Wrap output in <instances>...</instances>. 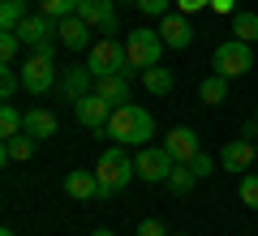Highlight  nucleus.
Returning a JSON list of instances; mask_svg holds the SVG:
<instances>
[{
    "label": "nucleus",
    "instance_id": "35",
    "mask_svg": "<svg viewBox=\"0 0 258 236\" xmlns=\"http://www.w3.org/2000/svg\"><path fill=\"white\" fill-rule=\"evenodd\" d=\"M241 137H258V120H245L241 125Z\"/></svg>",
    "mask_w": 258,
    "mask_h": 236
},
{
    "label": "nucleus",
    "instance_id": "9",
    "mask_svg": "<svg viewBox=\"0 0 258 236\" xmlns=\"http://www.w3.org/2000/svg\"><path fill=\"white\" fill-rule=\"evenodd\" d=\"M78 18L86 26H99L103 35H116V9H112V0H78Z\"/></svg>",
    "mask_w": 258,
    "mask_h": 236
},
{
    "label": "nucleus",
    "instance_id": "30",
    "mask_svg": "<svg viewBox=\"0 0 258 236\" xmlns=\"http://www.w3.org/2000/svg\"><path fill=\"white\" fill-rule=\"evenodd\" d=\"M203 9H211V0H176V13H185V18H194Z\"/></svg>",
    "mask_w": 258,
    "mask_h": 236
},
{
    "label": "nucleus",
    "instance_id": "29",
    "mask_svg": "<svg viewBox=\"0 0 258 236\" xmlns=\"http://www.w3.org/2000/svg\"><path fill=\"white\" fill-rule=\"evenodd\" d=\"M22 52V39H18V30H5L0 35V60L5 64H13V56Z\"/></svg>",
    "mask_w": 258,
    "mask_h": 236
},
{
    "label": "nucleus",
    "instance_id": "14",
    "mask_svg": "<svg viewBox=\"0 0 258 236\" xmlns=\"http://www.w3.org/2000/svg\"><path fill=\"white\" fill-rule=\"evenodd\" d=\"M220 164L228 168V172H245L249 164H258V146L249 142V137H232V142L220 150Z\"/></svg>",
    "mask_w": 258,
    "mask_h": 236
},
{
    "label": "nucleus",
    "instance_id": "19",
    "mask_svg": "<svg viewBox=\"0 0 258 236\" xmlns=\"http://www.w3.org/2000/svg\"><path fill=\"white\" fill-rule=\"evenodd\" d=\"M95 95H103L112 108H120V103H129V77H95Z\"/></svg>",
    "mask_w": 258,
    "mask_h": 236
},
{
    "label": "nucleus",
    "instance_id": "4",
    "mask_svg": "<svg viewBox=\"0 0 258 236\" xmlns=\"http://www.w3.org/2000/svg\"><path fill=\"white\" fill-rule=\"evenodd\" d=\"M86 69L95 73V77H129V52L125 43H116V39H99V43L91 47V56H86Z\"/></svg>",
    "mask_w": 258,
    "mask_h": 236
},
{
    "label": "nucleus",
    "instance_id": "15",
    "mask_svg": "<svg viewBox=\"0 0 258 236\" xmlns=\"http://www.w3.org/2000/svg\"><path fill=\"white\" fill-rule=\"evenodd\" d=\"M164 150L172 154L176 164H189L194 154H198V133H194L189 125H176L172 133H164Z\"/></svg>",
    "mask_w": 258,
    "mask_h": 236
},
{
    "label": "nucleus",
    "instance_id": "38",
    "mask_svg": "<svg viewBox=\"0 0 258 236\" xmlns=\"http://www.w3.org/2000/svg\"><path fill=\"white\" fill-rule=\"evenodd\" d=\"M176 236H185V232H176Z\"/></svg>",
    "mask_w": 258,
    "mask_h": 236
},
{
    "label": "nucleus",
    "instance_id": "36",
    "mask_svg": "<svg viewBox=\"0 0 258 236\" xmlns=\"http://www.w3.org/2000/svg\"><path fill=\"white\" fill-rule=\"evenodd\" d=\"M91 236H112V232H108V227H95V232H91Z\"/></svg>",
    "mask_w": 258,
    "mask_h": 236
},
{
    "label": "nucleus",
    "instance_id": "3",
    "mask_svg": "<svg viewBox=\"0 0 258 236\" xmlns=\"http://www.w3.org/2000/svg\"><path fill=\"white\" fill-rule=\"evenodd\" d=\"M18 73H22V86H26L30 95H47L52 91L56 86V39L43 43V47H35Z\"/></svg>",
    "mask_w": 258,
    "mask_h": 236
},
{
    "label": "nucleus",
    "instance_id": "24",
    "mask_svg": "<svg viewBox=\"0 0 258 236\" xmlns=\"http://www.w3.org/2000/svg\"><path fill=\"white\" fill-rule=\"evenodd\" d=\"M194 181H198V172H194L189 164H176L172 172H168V189H172V193H189Z\"/></svg>",
    "mask_w": 258,
    "mask_h": 236
},
{
    "label": "nucleus",
    "instance_id": "16",
    "mask_svg": "<svg viewBox=\"0 0 258 236\" xmlns=\"http://www.w3.org/2000/svg\"><path fill=\"white\" fill-rule=\"evenodd\" d=\"M64 193H69V198H78V202L99 198V176L86 172V168H74V172H64Z\"/></svg>",
    "mask_w": 258,
    "mask_h": 236
},
{
    "label": "nucleus",
    "instance_id": "27",
    "mask_svg": "<svg viewBox=\"0 0 258 236\" xmlns=\"http://www.w3.org/2000/svg\"><path fill=\"white\" fill-rule=\"evenodd\" d=\"M39 13H47V18H69V13H78V0H39Z\"/></svg>",
    "mask_w": 258,
    "mask_h": 236
},
{
    "label": "nucleus",
    "instance_id": "2",
    "mask_svg": "<svg viewBox=\"0 0 258 236\" xmlns=\"http://www.w3.org/2000/svg\"><path fill=\"white\" fill-rule=\"evenodd\" d=\"M95 176H99V198H112V193H120L129 185V176H138V164H129L125 146H112V150L99 154Z\"/></svg>",
    "mask_w": 258,
    "mask_h": 236
},
{
    "label": "nucleus",
    "instance_id": "18",
    "mask_svg": "<svg viewBox=\"0 0 258 236\" xmlns=\"http://www.w3.org/2000/svg\"><path fill=\"white\" fill-rule=\"evenodd\" d=\"M56 116L47 108H26V133H35L39 142H43V137H56Z\"/></svg>",
    "mask_w": 258,
    "mask_h": 236
},
{
    "label": "nucleus",
    "instance_id": "7",
    "mask_svg": "<svg viewBox=\"0 0 258 236\" xmlns=\"http://www.w3.org/2000/svg\"><path fill=\"white\" fill-rule=\"evenodd\" d=\"M134 164H138L142 181H155L159 185V181H168V172L176 168V159L164 150V146H138V159H134Z\"/></svg>",
    "mask_w": 258,
    "mask_h": 236
},
{
    "label": "nucleus",
    "instance_id": "22",
    "mask_svg": "<svg viewBox=\"0 0 258 236\" xmlns=\"http://www.w3.org/2000/svg\"><path fill=\"white\" fill-rule=\"evenodd\" d=\"M26 18H30L26 0H0V26H5V30H18Z\"/></svg>",
    "mask_w": 258,
    "mask_h": 236
},
{
    "label": "nucleus",
    "instance_id": "1",
    "mask_svg": "<svg viewBox=\"0 0 258 236\" xmlns=\"http://www.w3.org/2000/svg\"><path fill=\"white\" fill-rule=\"evenodd\" d=\"M103 133L116 146H147V137H155V120H151V112L138 108V103H120V108L112 112V120H108Z\"/></svg>",
    "mask_w": 258,
    "mask_h": 236
},
{
    "label": "nucleus",
    "instance_id": "10",
    "mask_svg": "<svg viewBox=\"0 0 258 236\" xmlns=\"http://www.w3.org/2000/svg\"><path fill=\"white\" fill-rule=\"evenodd\" d=\"M159 39H164V47H189L194 43V26H189V18L185 13H164L159 18Z\"/></svg>",
    "mask_w": 258,
    "mask_h": 236
},
{
    "label": "nucleus",
    "instance_id": "37",
    "mask_svg": "<svg viewBox=\"0 0 258 236\" xmlns=\"http://www.w3.org/2000/svg\"><path fill=\"white\" fill-rule=\"evenodd\" d=\"M0 236H18V232H13V227H5V232H0Z\"/></svg>",
    "mask_w": 258,
    "mask_h": 236
},
{
    "label": "nucleus",
    "instance_id": "6",
    "mask_svg": "<svg viewBox=\"0 0 258 236\" xmlns=\"http://www.w3.org/2000/svg\"><path fill=\"white\" fill-rule=\"evenodd\" d=\"M211 69H215V73H224V77H241V73H249V69H254V52H249V43H245V39H228V43H220V47H215Z\"/></svg>",
    "mask_w": 258,
    "mask_h": 236
},
{
    "label": "nucleus",
    "instance_id": "12",
    "mask_svg": "<svg viewBox=\"0 0 258 236\" xmlns=\"http://www.w3.org/2000/svg\"><path fill=\"white\" fill-rule=\"evenodd\" d=\"M91 91H95V73L86 69V64H69V69H64V77H60V99L78 103L82 95H91Z\"/></svg>",
    "mask_w": 258,
    "mask_h": 236
},
{
    "label": "nucleus",
    "instance_id": "13",
    "mask_svg": "<svg viewBox=\"0 0 258 236\" xmlns=\"http://www.w3.org/2000/svg\"><path fill=\"white\" fill-rule=\"evenodd\" d=\"M56 43L60 47H69V52H82L86 43H91V26H86L78 13H69V18H60L56 22Z\"/></svg>",
    "mask_w": 258,
    "mask_h": 236
},
{
    "label": "nucleus",
    "instance_id": "32",
    "mask_svg": "<svg viewBox=\"0 0 258 236\" xmlns=\"http://www.w3.org/2000/svg\"><path fill=\"white\" fill-rule=\"evenodd\" d=\"M138 9L151 13V18H164V13H168V0H138Z\"/></svg>",
    "mask_w": 258,
    "mask_h": 236
},
{
    "label": "nucleus",
    "instance_id": "25",
    "mask_svg": "<svg viewBox=\"0 0 258 236\" xmlns=\"http://www.w3.org/2000/svg\"><path fill=\"white\" fill-rule=\"evenodd\" d=\"M22 129H26V116H22L13 103H5V108H0V137H13V133H22Z\"/></svg>",
    "mask_w": 258,
    "mask_h": 236
},
{
    "label": "nucleus",
    "instance_id": "39",
    "mask_svg": "<svg viewBox=\"0 0 258 236\" xmlns=\"http://www.w3.org/2000/svg\"><path fill=\"white\" fill-rule=\"evenodd\" d=\"M254 120H258V112H254Z\"/></svg>",
    "mask_w": 258,
    "mask_h": 236
},
{
    "label": "nucleus",
    "instance_id": "33",
    "mask_svg": "<svg viewBox=\"0 0 258 236\" xmlns=\"http://www.w3.org/2000/svg\"><path fill=\"white\" fill-rule=\"evenodd\" d=\"M138 236H168V232H164L159 219H142V223H138Z\"/></svg>",
    "mask_w": 258,
    "mask_h": 236
},
{
    "label": "nucleus",
    "instance_id": "20",
    "mask_svg": "<svg viewBox=\"0 0 258 236\" xmlns=\"http://www.w3.org/2000/svg\"><path fill=\"white\" fill-rule=\"evenodd\" d=\"M198 99H203V103H224V99H228V77H224V73L203 77V82H198Z\"/></svg>",
    "mask_w": 258,
    "mask_h": 236
},
{
    "label": "nucleus",
    "instance_id": "31",
    "mask_svg": "<svg viewBox=\"0 0 258 236\" xmlns=\"http://www.w3.org/2000/svg\"><path fill=\"white\" fill-rule=\"evenodd\" d=\"M189 168H194V172H198V176H211V172H215L211 154H203V150H198V154H194V159H189Z\"/></svg>",
    "mask_w": 258,
    "mask_h": 236
},
{
    "label": "nucleus",
    "instance_id": "8",
    "mask_svg": "<svg viewBox=\"0 0 258 236\" xmlns=\"http://www.w3.org/2000/svg\"><path fill=\"white\" fill-rule=\"evenodd\" d=\"M112 112H116V108H112L103 95H95V91L82 95V99L74 103V116H78V125H82V129H108Z\"/></svg>",
    "mask_w": 258,
    "mask_h": 236
},
{
    "label": "nucleus",
    "instance_id": "23",
    "mask_svg": "<svg viewBox=\"0 0 258 236\" xmlns=\"http://www.w3.org/2000/svg\"><path fill=\"white\" fill-rule=\"evenodd\" d=\"M232 35L245 39V43H254V39H258V13H245V9L232 13Z\"/></svg>",
    "mask_w": 258,
    "mask_h": 236
},
{
    "label": "nucleus",
    "instance_id": "34",
    "mask_svg": "<svg viewBox=\"0 0 258 236\" xmlns=\"http://www.w3.org/2000/svg\"><path fill=\"white\" fill-rule=\"evenodd\" d=\"M232 5L237 0H211V13H232Z\"/></svg>",
    "mask_w": 258,
    "mask_h": 236
},
{
    "label": "nucleus",
    "instance_id": "5",
    "mask_svg": "<svg viewBox=\"0 0 258 236\" xmlns=\"http://www.w3.org/2000/svg\"><path fill=\"white\" fill-rule=\"evenodd\" d=\"M125 52H129V64H134V69H155V64L164 60V39H159V30L138 26V30H129Z\"/></svg>",
    "mask_w": 258,
    "mask_h": 236
},
{
    "label": "nucleus",
    "instance_id": "17",
    "mask_svg": "<svg viewBox=\"0 0 258 236\" xmlns=\"http://www.w3.org/2000/svg\"><path fill=\"white\" fill-rule=\"evenodd\" d=\"M35 146H39V137L22 129V133L5 137V150H0V159H5V164H26L30 154H35Z\"/></svg>",
    "mask_w": 258,
    "mask_h": 236
},
{
    "label": "nucleus",
    "instance_id": "11",
    "mask_svg": "<svg viewBox=\"0 0 258 236\" xmlns=\"http://www.w3.org/2000/svg\"><path fill=\"white\" fill-rule=\"evenodd\" d=\"M18 39H22L26 47L52 43V39H56V18H47V13H30V18L18 26Z\"/></svg>",
    "mask_w": 258,
    "mask_h": 236
},
{
    "label": "nucleus",
    "instance_id": "28",
    "mask_svg": "<svg viewBox=\"0 0 258 236\" xmlns=\"http://www.w3.org/2000/svg\"><path fill=\"white\" fill-rule=\"evenodd\" d=\"M241 202L249 210H258V172H245L241 176Z\"/></svg>",
    "mask_w": 258,
    "mask_h": 236
},
{
    "label": "nucleus",
    "instance_id": "26",
    "mask_svg": "<svg viewBox=\"0 0 258 236\" xmlns=\"http://www.w3.org/2000/svg\"><path fill=\"white\" fill-rule=\"evenodd\" d=\"M18 91H26V86H22V73L13 69V64H5V69H0V99L13 103V95H18Z\"/></svg>",
    "mask_w": 258,
    "mask_h": 236
},
{
    "label": "nucleus",
    "instance_id": "21",
    "mask_svg": "<svg viewBox=\"0 0 258 236\" xmlns=\"http://www.w3.org/2000/svg\"><path fill=\"white\" fill-rule=\"evenodd\" d=\"M142 82H147L151 95H168L176 86V77H172V69H159L155 64V69H142Z\"/></svg>",
    "mask_w": 258,
    "mask_h": 236
}]
</instances>
